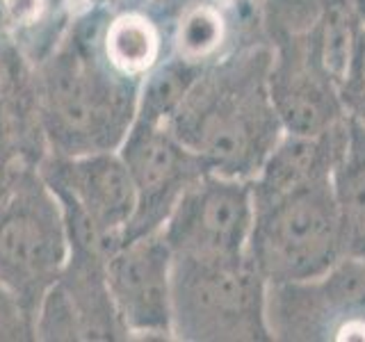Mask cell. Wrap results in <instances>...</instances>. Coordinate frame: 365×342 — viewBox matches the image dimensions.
I'll return each instance as SVG.
<instances>
[{"label":"cell","instance_id":"cell-4","mask_svg":"<svg viewBox=\"0 0 365 342\" xmlns=\"http://www.w3.org/2000/svg\"><path fill=\"white\" fill-rule=\"evenodd\" d=\"M254 205L247 254L269 285L317 279L347 256L334 178Z\"/></svg>","mask_w":365,"mask_h":342},{"label":"cell","instance_id":"cell-16","mask_svg":"<svg viewBox=\"0 0 365 342\" xmlns=\"http://www.w3.org/2000/svg\"><path fill=\"white\" fill-rule=\"evenodd\" d=\"M334 190L345 231L347 256L365 258V123L349 119L345 155L336 167Z\"/></svg>","mask_w":365,"mask_h":342},{"label":"cell","instance_id":"cell-22","mask_svg":"<svg viewBox=\"0 0 365 342\" xmlns=\"http://www.w3.org/2000/svg\"><path fill=\"white\" fill-rule=\"evenodd\" d=\"M354 3V11H356L361 28H365V0H351Z\"/></svg>","mask_w":365,"mask_h":342},{"label":"cell","instance_id":"cell-6","mask_svg":"<svg viewBox=\"0 0 365 342\" xmlns=\"http://www.w3.org/2000/svg\"><path fill=\"white\" fill-rule=\"evenodd\" d=\"M37 171L62 205L68 249L110 258L135 214L133 178L119 151L43 155Z\"/></svg>","mask_w":365,"mask_h":342},{"label":"cell","instance_id":"cell-1","mask_svg":"<svg viewBox=\"0 0 365 342\" xmlns=\"http://www.w3.org/2000/svg\"><path fill=\"white\" fill-rule=\"evenodd\" d=\"M101 7L89 5L34 64L46 155L119 151L137 119L140 83L117 73L98 51Z\"/></svg>","mask_w":365,"mask_h":342},{"label":"cell","instance_id":"cell-15","mask_svg":"<svg viewBox=\"0 0 365 342\" xmlns=\"http://www.w3.org/2000/svg\"><path fill=\"white\" fill-rule=\"evenodd\" d=\"M96 39L106 62L135 83H142V78L167 55L165 30L146 5L101 7Z\"/></svg>","mask_w":365,"mask_h":342},{"label":"cell","instance_id":"cell-20","mask_svg":"<svg viewBox=\"0 0 365 342\" xmlns=\"http://www.w3.org/2000/svg\"><path fill=\"white\" fill-rule=\"evenodd\" d=\"M23 162H16V160H11L9 155H5L3 151H0V199L5 197L9 185H11V180H14L16 176V171Z\"/></svg>","mask_w":365,"mask_h":342},{"label":"cell","instance_id":"cell-11","mask_svg":"<svg viewBox=\"0 0 365 342\" xmlns=\"http://www.w3.org/2000/svg\"><path fill=\"white\" fill-rule=\"evenodd\" d=\"M165 30L167 55L205 68L235 48L265 39L258 0H146Z\"/></svg>","mask_w":365,"mask_h":342},{"label":"cell","instance_id":"cell-3","mask_svg":"<svg viewBox=\"0 0 365 342\" xmlns=\"http://www.w3.org/2000/svg\"><path fill=\"white\" fill-rule=\"evenodd\" d=\"M267 281L245 256L180 258L171 276V336L185 342H267Z\"/></svg>","mask_w":365,"mask_h":342},{"label":"cell","instance_id":"cell-5","mask_svg":"<svg viewBox=\"0 0 365 342\" xmlns=\"http://www.w3.org/2000/svg\"><path fill=\"white\" fill-rule=\"evenodd\" d=\"M68 258L62 205L34 165H21L0 199V279L37 315Z\"/></svg>","mask_w":365,"mask_h":342},{"label":"cell","instance_id":"cell-18","mask_svg":"<svg viewBox=\"0 0 365 342\" xmlns=\"http://www.w3.org/2000/svg\"><path fill=\"white\" fill-rule=\"evenodd\" d=\"M340 100L347 119L365 123V28H361L349 68L340 85Z\"/></svg>","mask_w":365,"mask_h":342},{"label":"cell","instance_id":"cell-21","mask_svg":"<svg viewBox=\"0 0 365 342\" xmlns=\"http://www.w3.org/2000/svg\"><path fill=\"white\" fill-rule=\"evenodd\" d=\"M142 3H146V0H91V5H98L106 9H121V7H133Z\"/></svg>","mask_w":365,"mask_h":342},{"label":"cell","instance_id":"cell-12","mask_svg":"<svg viewBox=\"0 0 365 342\" xmlns=\"http://www.w3.org/2000/svg\"><path fill=\"white\" fill-rule=\"evenodd\" d=\"M269 91L283 130L324 133L347 121L338 85L322 68L306 34L269 41Z\"/></svg>","mask_w":365,"mask_h":342},{"label":"cell","instance_id":"cell-10","mask_svg":"<svg viewBox=\"0 0 365 342\" xmlns=\"http://www.w3.org/2000/svg\"><path fill=\"white\" fill-rule=\"evenodd\" d=\"M108 288L125 336L174 340L171 336V276L174 254L163 231L121 242L106 262Z\"/></svg>","mask_w":365,"mask_h":342},{"label":"cell","instance_id":"cell-19","mask_svg":"<svg viewBox=\"0 0 365 342\" xmlns=\"http://www.w3.org/2000/svg\"><path fill=\"white\" fill-rule=\"evenodd\" d=\"M34 340V317L0 279V342Z\"/></svg>","mask_w":365,"mask_h":342},{"label":"cell","instance_id":"cell-7","mask_svg":"<svg viewBox=\"0 0 365 342\" xmlns=\"http://www.w3.org/2000/svg\"><path fill=\"white\" fill-rule=\"evenodd\" d=\"M272 340L365 342V258L345 256L327 274L267 285Z\"/></svg>","mask_w":365,"mask_h":342},{"label":"cell","instance_id":"cell-2","mask_svg":"<svg viewBox=\"0 0 365 342\" xmlns=\"http://www.w3.org/2000/svg\"><path fill=\"white\" fill-rule=\"evenodd\" d=\"M269 66L265 39L240 46L203 68L167 123L212 174L251 180L283 135Z\"/></svg>","mask_w":365,"mask_h":342},{"label":"cell","instance_id":"cell-9","mask_svg":"<svg viewBox=\"0 0 365 342\" xmlns=\"http://www.w3.org/2000/svg\"><path fill=\"white\" fill-rule=\"evenodd\" d=\"M119 155L135 187V214L125 239L163 231L185 190L208 171L169 125L142 119H135Z\"/></svg>","mask_w":365,"mask_h":342},{"label":"cell","instance_id":"cell-13","mask_svg":"<svg viewBox=\"0 0 365 342\" xmlns=\"http://www.w3.org/2000/svg\"><path fill=\"white\" fill-rule=\"evenodd\" d=\"M349 119L336 128L313 135L283 130L258 174L251 178L254 203H265L313 182L331 180L345 155Z\"/></svg>","mask_w":365,"mask_h":342},{"label":"cell","instance_id":"cell-17","mask_svg":"<svg viewBox=\"0 0 365 342\" xmlns=\"http://www.w3.org/2000/svg\"><path fill=\"white\" fill-rule=\"evenodd\" d=\"M201 71L203 68L182 62L174 55H165L142 78L140 96H137V119L167 125Z\"/></svg>","mask_w":365,"mask_h":342},{"label":"cell","instance_id":"cell-14","mask_svg":"<svg viewBox=\"0 0 365 342\" xmlns=\"http://www.w3.org/2000/svg\"><path fill=\"white\" fill-rule=\"evenodd\" d=\"M0 151L23 165H39L46 142L37 112L34 64L0 28Z\"/></svg>","mask_w":365,"mask_h":342},{"label":"cell","instance_id":"cell-8","mask_svg":"<svg viewBox=\"0 0 365 342\" xmlns=\"http://www.w3.org/2000/svg\"><path fill=\"white\" fill-rule=\"evenodd\" d=\"M254 214L251 180L205 171L171 210L163 235L180 258H235L247 254Z\"/></svg>","mask_w":365,"mask_h":342}]
</instances>
